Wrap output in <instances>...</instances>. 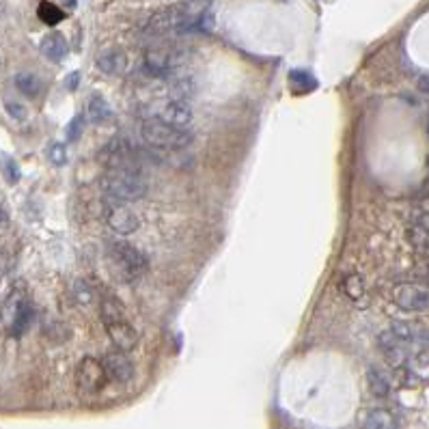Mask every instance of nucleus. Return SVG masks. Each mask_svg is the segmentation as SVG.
<instances>
[{"label":"nucleus","mask_w":429,"mask_h":429,"mask_svg":"<svg viewBox=\"0 0 429 429\" xmlns=\"http://www.w3.org/2000/svg\"><path fill=\"white\" fill-rule=\"evenodd\" d=\"M100 311H102V322L106 326V332L110 336V341L114 343V348H119L121 352L134 350L138 345V332L128 319L124 304L112 296H104Z\"/></svg>","instance_id":"obj_1"},{"label":"nucleus","mask_w":429,"mask_h":429,"mask_svg":"<svg viewBox=\"0 0 429 429\" xmlns=\"http://www.w3.org/2000/svg\"><path fill=\"white\" fill-rule=\"evenodd\" d=\"M33 319H35V309L30 304L28 289L24 283H15L9 289L3 306H0V322H3L5 330L11 336H22L30 328Z\"/></svg>","instance_id":"obj_2"},{"label":"nucleus","mask_w":429,"mask_h":429,"mask_svg":"<svg viewBox=\"0 0 429 429\" xmlns=\"http://www.w3.org/2000/svg\"><path fill=\"white\" fill-rule=\"evenodd\" d=\"M102 188L108 199L119 203H132L147 194L149 183L140 171L128 169H108L102 177Z\"/></svg>","instance_id":"obj_3"},{"label":"nucleus","mask_w":429,"mask_h":429,"mask_svg":"<svg viewBox=\"0 0 429 429\" xmlns=\"http://www.w3.org/2000/svg\"><path fill=\"white\" fill-rule=\"evenodd\" d=\"M108 259L119 281L134 283L147 272V257L128 242H108Z\"/></svg>","instance_id":"obj_4"},{"label":"nucleus","mask_w":429,"mask_h":429,"mask_svg":"<svg viewBox=\"0 0 429 429\" xmlns=\"http://www.w3.org/2000/svg\"><path fill=\"white\" fill-rule=\"evenodd\" d=\"M143 138L151 147L162 149V151H181V149H186L192 143V134L188 130L175 128V126L166 124L164 119H158V117L145 119Z\"/></svg>","instance_id":"obj_5"},{"label":"nucleus","mask_w":429,"mask_h":429,"mask_svg":"<svg viewBox=\"0 0 429 429\" xmlns=\"http://www.w3.org/2000/svg\"><path fill=\"white\" fill-rule=\"evenodd\" d=\"M186 50L177 46H156L145 52V70L153 76H166L183 65Z\"/></svg>","instance_id":"obj_6"},{"label":"nucleus","mask_w":429,"mask_h":429,"mask_svg":"<svg viewBox=\"0 0 429 429\" xmlns=\"http://www.w3.org/2000/svg\"><path fill=\"white\" fill-rule=\"evenodd\" d=\"M108 374H106V367L102 360L93 358V356H84L78 362V369H76V386L82 395H98L100 390L106 388L108 384Z\"/></svg>","instance_id":"obj_7"},{"label":"nucleus","mask_w":429,"mask_h":429,"mask_svg":"<svg viewBox=\"0 0 429 429\" xmlns=\"http://www.w3.org/2000/svg\"><path fill=\"white\" fill-rule=\"evenodd\" d=\"M104 216H106V223L110 225V229L119 235H132L140 227V220H138L136 213L126 203H119L112 199L104 207Z\"/></svg>","instance_id":"obj_8"},{"label":"nucleus","mask_w":429,"mask_h":429,"mask_svg":"<svg viewBox=\"0 0 429 429\" xmlns=\"http://www.w3.org/2000/svg\"><path fill=\"white\" fill-rule=\"evenodd\" d=\"M392 298H395V304L400 306L402 311H410V313L429 311V289L423 285L404 283L400 287H395Z\"/></svg>","instance_id":"obj_9"},{"label":"nucleus","mask_w":429,"mask_h":429,"mask_svg":"<svg viewBox=\"0 0 429 429\" xmlns=\"http://www.w3.org/2000/svg\"><path fill=\"white\" fill-rule=\"evenodd\" d=\"M102 362L106 367L108 378L112 382H117V384H126V382H130L134 378V364L126 356V352H112Z\"/></svg>","instance_id":"obj_10"},{"label":"nucleus","mask_w":429,"mask_h":429,"mask_svg":"<svg viewBox=\"0 0 429 429\" xmlns=\"http://www.w3.org/2000/svg\"><path fill=\"white\" fill-rule=\"evenodd\" d=\"M160 119H164L166 124H171L175 128L186 130L190 126V121H192V108L188 106L186 100H171V102L164 104Z\"/></svg>","instance_id":"obj_11"},{"label":"nucleus","mask_w":429,"mask_h":429,"mask_svg":"<svg viewBox=\"0 0 429 429\" xmlns=\"http://www.w3.org/2000/svg\"><path fill=\"white\" fill-rule=\"evenodd\" d=\"M128 67V56L124 50H104L100 56H98V70L104 72V74H110V76H117L121 72H126Z\"/></svg>","instance_id":"obj_12"},{"label":"nucleus","mask_w":429,"mask_h":429,"mask_svg":"<svg viewBox=\"0 0 429 429\" xmlns=\"http://www.w3.org/2000/svg\"><path fill=\"white\" fill-rule=\"evenodd\" d=\"M39 48H41V54H44L48 60H52V63H60V60L67 56V50H70L65 37L60 35V33H50V35H46Z\"/></svg>","instance_id":"obj_13"},{"label":"nucleus","mask_w":429,"mask_h":429,"mask_svg":"<svg viewBox=\"0 0 429 429\" xmlns=\"http://www.w3.org/2000/svg\"><path fill=\"white\" fill-rule=\"evenodd\" d=\"M380 350L384 352V358L390 362V364H402L404 362V358H406V343L402 341V339H397V336L388 330V332H384L382 336H380Z\"/></svg>","instance_id":"obj_14"},{"label":"nucleus","mask_w":429,"mask_h":429,"mask_svg":"<svg viewBox=\"0 0 429 429\" xmlns=\"http://www.w3.org/2000/svg\"><path fill=\"white\" fill-rule=\"evenodd\" d=\"M110 117H112V110H110L108 102H106L102 95L95 93V95H91V98L86 100V119H88L93 126L106 124Z\"/></svg>","instance_id":"obj_15"},{"label":"nucleus","mask_w":429,"mask_h":429,"mask_svg":"<svg viewBox=\"0 0 429 429\" xmlns=\"http://www.w3.org/2000/svg\"><path fill=\"white\" fill-rule=\"evenodd\" d=\"M362 429H400V423L390 410L376 408L364 416Z\"/></svg>","instance_id":"obj_16"},{"label":"nucleus","mask_w":429,"mask_h":429,"mask_svg":"<svg viewBox=\"0 0 429 429\" xmlns=\"http://www.w3.org/2000/svg\"><path fill=\"white\" fill-rule=\"evenodd\" d=\"M367 386H369L371 395L380 397V400H384V397H388V392H390V382L378 367H369V369H367Z\"/></svg>","instance_id":"obj_17"},{"label":"nucleus","mask_w":429,"mask_h":429,"mask_svg":"<svg viewBox=\"0 0 429 429\" xmlns=\"http://www.w3.org/2000/svg\"><path fill=\"white\" fill-rule=\"evenodd\" d=\"M15 86L20 88V93H24L26 98H37L41 91V82L35 74L30 72H20L15 76Z\"/></svg>","instance_id":"obj_18"},{"label":"nucleus","mask_w":429,"mask_h":429,"mask_svg":"<svg viewBox=\"0 0 429 429\" xmlns=\"http://www.w3.org/2000/svg\"><path fill=\"white\" fill-rule=\"evenodd\" d=\"M289 82H291L296 93H309V91H315V86H317V80L313 78L311 72H306V70H293L289 74Z\"/></svg>","instance_id":"obj_19"},{"label":"nucleus","mask_w":429,"mask_h":429,"mask_svg":"<svg viewBox=\"0 0 429 429\" xmlns=\"http://www.w3.org/2000/svg\"><path fill=\"white\" fill-rule=\"evenodd\" d=\"M343 289H345L348 298L354 300V302L364 298V283H362V279L358 277V274H348V277L343 279Z\"/></svg>","instance_id":"obj_20"},{"label":"nucleus","mask_w":429,"mask_h":429,"mask_svg":"<svg viewBox=\"0 0 429 429\" xmlns=\"http://www.w3.org/2000/svg\"><path fill=\"white\" fill-rule=\"evenodd\" d=\"M37 15L41 18V22H46L50 26L58 24L60 20H65V13L60 11L54 3H41L39 9H37Z\"/></svg>","instance_id":"obj_21"},{"label":"nucleus","mask_w":429,"mask_h":429,"mask_svg":"<svg viewBox=\"0 0 429 429\" xmlns=\"http://www.w3.org/2000/svg\"><path fill=\"white\" fill-rule=\"evenodd\" d=\"M48 160H50V164H54V166H63V164L67 162V149H65V145L52 143V145L48 147Z\"/></svg>","instance_id":"obj_22"},{"label":"nucleus","mask_w":429,"mask_h":429,"mask_svg":"<svg viewBox=\"0 0 429 429\" xmlns=\"http://www.w3.org/2000/svg\"><path fill=\"white\" fill-rule=\"evenodd\" d=\"M0 169H3V173H5V177H7L9 183H18V181H20V166L15 164L13 158L0 156Z\"/></svg>","instance_id":"obj_23"},{"label":"nucleus","mask_w":429,"mask_h":429,"mask_svg":"<svg viewBox=\"0 0 429 429\" xmlns=\"http://www.w3.org/2000/svg\"><path fill=\"white\" fill-rule=\"evenodd\" d=\"M74 298L78 304H91L93 302V289H91V285L86 281H76L74 283Z\"/></svg>","instance_id":"obj_24"},{"label":"nucleus","mask_w":429,"mask_h":429,"mask_svg":"<svg viewBox=\"0 0 429 429\" xmlns=\"http://www.w3.org/2000/svg\"><path fill=\"white\" fill-rule=\"evenodd\" d=\"M410 237H412V244L421 251V253H427L429 255V231L421 229V227H414L410 231Z\"/></svg>","instance_id":"obj_25"},{"label":"nucleus","mask_w":429,"mask_h":429,"mask_svg":"<svg viewBox=\"0 0 429 429\" xmlns=\"http://www.w3.org/2000/svg\"><path fill=\"white\" fill-rule=\"evenodd\" d=\"M82 132H84V117L78 114L70 121V126H67V140H72V143L80 140Z\"/></svg>","instance_id":"obj_26"},{"label":"nucleus","mask_w":429,"mask_h":429,"mask_svg":"<svg viewBox=\"0 0 429 429\" xmlns=\"http://www.w3.org/2000/svg\"><path fill=\"white\" fill-rule=\"evenodd\" d=\"M70 334V328L65 326V324H60V322H54V324H48L46 328H44V334L48 336L50 339V343H54V345H58L60 341H58V336L56 334Z\"/></svg>","instance_id":"obj_27"},{"label":"nucleus","mask_w":429,"mask_h":429,"mask_svg":"<svg viewBox=\"0 0 429 429\" xmlns=\"http://www.w3.org/2000/svg\"><path fill=\"white\" fill-rule=\"evenodd\" d=\"M7 112H9L13 119H18V121L26 117V110H24L20 104H15V102H7Z\"/></svg>","instance_id":"obj_28"},{"label":"nucleus","mask_w":429,"mask_h":429,"mask_svg":"<svg viewBox=\"0 0 429 429\" xmlns=\"http://www.w3.org/2000/svg\"><path fill=\"white\" fill-rule=\"evenodd\" d=\"M421 88L425 93H429V78H421Z\"/></svg>","instance_id":"obj_29"},{"label":"nucleus","mask_w":429,"mask_h":429,"mask_svg":"<svg viewBox=\"0 0 429 429\" xmlns=\"http://www.w3.org/2000/svg\"><path fill=\"white\" fill-rule=\"evenodd\" d=\"M7 223V213H5V209L3 207H0V227H3Z\"/></svg>","instance_id":"obj_30"},{"label":"nucleus","mask_w":429,"mask_h":429,"mask_svg":"<svg viewBox=\"0 0 429 429\" xmlns=\"http://www.w3.org/2000/svg\"><path fill=\"white\" fill-rule=\"evenodd\" d=\"M76 84H78V74H74V78H70V88L74 91V88H76Z\"/></svg>","instance_id":"obj_31"},{"label":"nucleus","mask_w":429,"mask_h":429,"mask_svg":"<svg viewBox=\"0 0 429 429\" xmlns=\"http://www.w3.org/2000/svg\"><path fill=\"white\" fill-rule=\"evenodd\" d=\"M63 3H65L67 7H72V9L76 7V0H63Z\"/></svg>","instance_id":"obj_32"},{"label":"nucleus","mask_w":429,"mask_h":429,"mask_svg":"<svg viewBox=\"0 0 429 429\" xmlns=\"http://www.w3.org/2000/svg\"><path fill=\"white\" fill-rule=\"evenodd\" d=\"M203 3H211V0H203Z\"/></svg>","instance_id":"obj_33"}]
</instances>
